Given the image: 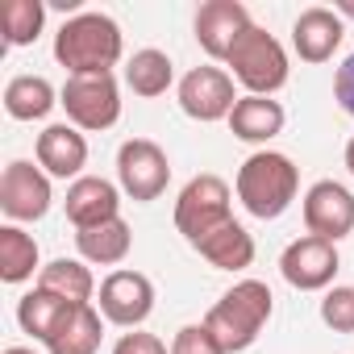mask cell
<instances>
[{
	"mask_svg": "<svg viewBox=\"0 0 354 354\" xmlns=\"http://www.w3.org/2000/svg\"><path fill=\"white\" fill-rule=\"evenodd\" d=\"M154 308V283L142 271H113L100 283V317L121 325V329H138Z\"/></svg>",
	"mask_w": 354,
	"mask_h": 354,
	"instance_id": "cell-12",
	"label": "cell"
},
{
	"mask_svg": "<svg viewBox=\"0 0 354 354\" xmlns=\"http://www.w3.org/2000/svg\"><path fill=\"white\" fill-rule=\"evenodd\" d=\"M67 221L75 230H92V225H104L113 217H121V201H117V188L100 175H80V180L67 188Z\"/></svg>",
	"mask_w": 354,
	"mask_h": 354,
	"instance_id": "cell-15",
	"label": "cell"
},
{
	"mask_svg": "<svg viewBox=\"0 0 354 354\" xmlns=\"http://www.w3.org/2000/svg\"><path fill=\"white\" fill-rule=\"evenodd\" d=\"M0 26H5L9 46H30L46 26V5L42 0H5L0 5Z\"/></svg>",
	"mask_w": 354,
	"mask_h": 354,
	"instance_id": "cell-26",
	"label": "cell"
},
{
	"mask_svg": "<svg viewBox=\"0 0 354 354\" xmlns=\"http://www.w3.org/2000/svg\"><path fill=\"white\" fill-rule=\"evenodd\" d=\"M333 13H337V17H350V21H354V0H337V5H333Z\"/></svg>",
	"mask_w": 354,
	"mask_h": 354,
	"instance_id": "cell-31",
	"label": "cell"
},
{
	"mask_svg": "<svg viewBox=\"0 0 354 354\" xmlns=\"http://www.w3.org/2000/svg\"><path fill=\"white\" fill-rule=\"evenodd\" d=\"M225 221H230V184L221 175H196V180H188L180 201H175V230L188 238V246H196L201 238H209Z\"/></svg>",
	"mask_w": 354,
	"mask_h": 354,
	"instance_id": "cell-5",
	"label": "cell"
},
{
	"mask_svg": "<svg viewBox=\"0 0 354 354\" xmlns=\"http://www.w3.org/2000/svg\"><path fill=\"white\" fill-rule=\"evenodd\" d=\"M34 271H38V242L26 230L5 225L0 230V279L26 283V279H34Z\"/></svg>",
	"mask_w": 354,
	"mask_h": 354,
	"instance_id": "cell-24",
	"label": "cell"
},
{
	"mask_svg": "<svg viewBox=\"0 0 354 354\" xmlns=\"http://www.w3.org/2000/svg\"><path fill=\"white\" fill-rule=\"evenodd\" d=\"M171 354H225L221 342L209 333V325H184L171 342Z\"/></svg>",
	"mask_w": 354,
	"mask_h": 354,
	"instance_id": "cell-28",
	"label": "cell"
},
{
	"mask_svg": "<svg viewBox=\"0 0 354 354\" xmlns=\"http://www.w3.org/2000/svg\"><path fill=\"white\" fill-rule=\"evenodd\" d=\"M321 321L333 333H354V288H329L321 300Z\"/></svg>",
	"mask_w": 354,
	"mask_h": 354,
	"instance_id": "cell-27",
	"label": "cell"
},
{
	"mask_svg": "<svg viewBox=\"0 0 354 354\" xmlns=\"http://www.w3.org/2000/svg\"><path fill=\"white\" fill-rule=\"evenodd\" d=\"M337 267H342L337 263V246L325 242V238H313V234L288 242V250L279 254V271H283V279L296 292H321V288H329L333 275H337Z\"/></svg>",
	"mask_w": 354,
	"mask_h": 354,
	"instance_id": "cell-10",
	"label": "cell"
},
{
	"mask_svg": "<svg viewBox=\"0 0 354 354\" xmlns=\"http://www.w3.org/2000/svg\"><path fill=\"white\" fill-rule=\"evenodd\" d=\"M271 308H275V296L263 279H242L234 283L205 317L209 333L221 342L225 354H242L259 342V333L267 329L271 321Z\"/></svg>",
	"mask_w": 354,
	"mask_h": 354,
	"instance_id": "cell-2",
	"label": "cell"
},
{
	"mask_svg": "<svg viewBox=\"0 0 354 354\" xmlns=\"http://www.w3.org/2000/svg\"><path fill=\"white\" fill-rule=\"evenodd\" d=\"M225 63L234 67V80L250 96H271V92H279L288 84V55L275 42V34H267L263 26H250L234 42V50H230Z\"/></svg>",
	"mask_w": 354,
	"mask_h": 354,
	"instance_id": "cell-4",
	"label": "cell"
},
{
	"mask_svg": "<svg viewBox=\"0 0 354 354\" xmlns=\"http://www.w3.org/2000/svg\"><path fill=\"white\" fill-rule=\"evenodd\" d=\"M117 180H121L129 201H142V205L158 201L167 192V184H171V162H167L162 146L150 142V138L121 142V150H117Z\"/></svg>",
	"mask_w": 354,
	"mask_h": 354,
	"instance_id": "cell-7",
	"label": "cell"
},
{
	"mask_svg": "<svg viewBox=\"0 0 354 354\" xmlns=\"http://www.w3.org/2000/svg\"><path fill=\"white\" fill-rule=\"evenodd\" d=\"M50 180L26 158H13L0 175V209L13 221H42L50 213Z\"/></svg>",
	"mask_w": 354,
	"mask_h": 354,
	"instance_id": "cell-8",
	"label": "cell"
},
{
	"mask_svg": "<svg viewBox=\"0 0 354 354\" xmlns=\"http://www.w3.org/2000/svg\"><path fill=\"white\" fill-rule=\"evenodd\" d=\"M171 80H175V67H171V59L162 55V50H138L129 63H125V84L133 88V96H162L167 88H171Z\"/></svg>",
	"mask_w": 354,
	"mask_h": 354,
	"instance_id": "cell-25",
	"label": "cell"
},
{
	"mask_svg": "<svg viewBox=\"0 0 354 354\" xmlns=\"http://www.w3.org/2000/svg\"><path fill=\"white\" fill-rule=\"evenodd\" d=\"M250 13L242 0H209L196 13V42L209 59H230L234 42L250 30Z\"/></svg>",
	"mask_w": 354,
	"mask_h": 354,
	"instance_id": "cell-13",
	"label": "cell"
},
{
	"mask_svg": "<svg viewBox=\"0 0 354 354\" xmlns=\"http://www.w3.org/2000/svg\"><path fill=\"white\" fill-rule=\"evenodd\" d=\"M75 246L84 254V263H96V267H117L129 246H133V234L121 217L104 221V225H92V230H75Z\"/></svg>",
	"mask_w": 354,
	"mask_h": 354,
	"instance_id": "cell-20",
	"label": "cell"
},
{
	"mask_svg": "<svg viewBox=\"0 0 354 354\" xmlns=\"http://www.w3.org/2000/svg\"><path fill=\"white\" fill-rule=\"evenodd\" d=\"M88 162V142L75 125L59 121V125H46L38 133V167H46V175L55 180H80V171Z\"/></svg>",
	"mask_w": 354,
	"mask_h": 354,
	"instance_id": "cell-16",
	"label": "cell"
},
{
	"mask_svg": "<svg viewBox=\"0 0 354 354\" xmlns=\"http://www.w3.org/2000/svg\"><path fill=\"white\" fill-rule=\"evenodd\" d=\"M346 167H350V175H354V138L346 142Z\"/></svg>",
	"mask_w": 354,
	"mask_h": 354,
	"instance_id": "cell-32",
	"label": "cell"
},
{
	"mask_svg": "<svg viewBox=\"0 0 354 354\" xmlns=\"http://www.w3.org/2000/svg\"><path fill=\"white\" fill-rule=\"evenodd\" d=\"M0 354H34L30 346H9V350H0Z\"/></svg>",
	"mask_w": 354,
	"mask_h": 354,
	"instance_id": "cell-33",
	"label": "cell"
},
{
	"mask_svg": "<svg viewBox=\"0 0 354 354\" xmlns=\"http://www.w3.org/2000/svg\"><path fill=\"white\" fill-rule=\"evenodd\" d=\"M100 337H104V325H100V313L92 304H71V313L59 321V329L50 333L46 350L50 354H96L100 350Z\"/></svg>",
	"mask_w": 354,
	"mask_h": 354,
	"instance_id": "cell-19",
	"label": "cell"
},
{
	"mask_svg": "<svg viewBox=\"0 0 354 354\" xmlns=\"http://www.w3.org/2000/svg\"><path fill=\"white\" fill-rule=\"evenodd\" d=\"M296 188H300V171L279 150H259L238 167V201L259 221L283 217L296 201Z\"/></svg>",
	"mask_w": 354,
	"mask_h": 354,
	"instance_id": "cell-3",
	"label": "cell"
},
{
	"mask_svg": "<svg viewBox=\"0 0 354 354\" xmlns=\"http://www.w3.org/2000/svg\"><path fill=\"white\" fill-rule=\"evenodd\" d=\"M342 38H346V21L325 5L304 9L292 21V46H296V55L304 63H329L333 50L342 46Z\"/></svg>",
	"mask_w": 354,
	"mask_h": 354,
	"instance_id": "cell-14",
	"label": "cell"
},
{
	"mask_svg": "<svg viewBox=\"0 0 354 354\" xmlns=\"http://www.w3.org/2000/svg\"><path fill=\"white\" fill-rule=\"evenodd\" d=\"M113 354H167V346L154 337V333H125L117 346H113Z\"/></svg>",
	"mask_w": 354,
	"mask_h": 354,
	"instance_id": "cell-29",
	"label": "cell"
},
{
	"mask_svg": "<svg viewBox=\"0 0 354 354\" xmlns=\"http://www.w3.org/2000/svg\"><path fill=\"white\" fill-rule=\"evenodd\" d=\"M55 104V88L42 75H13L5 84V113L13 121H42Z\"/></svg>",
	"mask_w": 354,
	"mask_h": 354,
	"instance_id": "cell-21",
	"label": "cell"
},
{
	"mask_svg": "<svg viewBox=\"0 0 354 354\" xmlns=\"http://www.w3.org/2000/svg\"><path fill=\"white\" fill-rule=\"evenodd\" d=\"M67 313H71V300H63V296H55V292H46V288L26 292L21 304H17V321H21V329H26L30 337H38L42 346L50 342V333L59 329V321H63Z\"/></svg>",
	"mask_w": 354,
	"mask_h": 354,
	"instance_id": "cell-22",
	"label": "cell"
},
{
	"mask_svg": "<svg viewBox=\"0 0 354 354\" xmlns=\"http://www.w3.org/2000/svg\"><path fill=\"white\" fill-rule=\"evenodd\" d=\"M304 225L313 238L337 246L346 234H354V192L342 188L337 180H317L304 192Z\"/></svg>",
	"mask_w": 354,
	"mask_h": 354,
	"instance_id": "cell-11",
	"label": "cell"
},
{
	"mask_svg": "<svg viewBox=\"0 0 354 354\" xmlns=\"http://www.w3.org/2000/svg\"><path fill=\"white\" fill-rule=\"evenodd\" d=\"M38 288H46V292H55L71 304H88L92 292H96V279L80 259H55L38 271Z\"/></svg>",
	"mask_w": 354,
	"mask_h": 354,
	"instance_id": "cell-23",
	"label": "cell"
},
{
	"mask_svg": "<svg viewBox=\"0 0 354 354\" xmlns=\"http://www.w3.org/2000/svg\"><path fill=\"white\" fill-rule=\"evenodd\" d=\"M121 50V26L109 13H75L55 34V59L71 75H104L109 67H117Z\"/></svg>",
	"mask_w": 354,
	"mask_h": 354,
	"instance_id": "cell-1",
	"label": "cell"
},
{
	"mask_svg": "<svg viewBox=\"0 0 354 354\" xmlns=\"http://www.w3.org/2000/svg\"><path fill=\"white\" fill-rule=\"evenodd\" d=\"M59 104L67 109V121L75 129H109L121 117V88L113 71L104 75H67Z\"/></svg>",
	"mask_w": 354,
	"mask_h": 354,
	"instance_id": "cell-6",
	"label": "cell"
},
{
	"mask_svg": "<svg viewBox=\"0 0 354 354\" xmlns=\"http://www.w3.org/2000/svg\"><path fill=\"white\" fill-rule=\"evenodd\" d=\"M283 104L271 96H242L230 113V129L238 142H271L275 133H283Z\"/></svg>",
	"mask_w": 354,
	"mask_h": 354,
	"instance_id": "cell-18",
	"label": "cell"
},
{
	"mask_svg": "<svg viewBox=\"0 0 354 354\" xmlns=\"http://www.w3.org/2000/svg\"><path fill=\"white\" fill-rule=\"evenodd\" d=\"M238 100L242 96H234V75L221 67H192L180 80V109L192 121H230Z\"/></svg>",
	"mask_w": 354,
	"mask_h": 354,
	"instance_id": "cell-9",
	"label": "cell"
},
{
	"mask_svg": "<svg viewBox=\"0 0 354 354\" xmlns=\"http://www.w3.org/2000/svg\"><path fill=\"white\" fill-rule=\"evenodd\" d=\"M333 96H337V104L354 117V55L337 67V75H333Z\"/></svg>",
	"mask_w": 354,
	"mask_h": 354,
	"instance_id": "cell-30",
	"label": "cell"
},
{
	"mask_svg": "<svg viewBox=\"0 0 354 354\" xmlns=\"http://www.w3.org/2000/svg\"><path fill=\"white\" fill-rule=\"evenodd\" d=\"M192 250H196L209 267H217V271H246V267L254 263V238H250L246 225H238L234 217H230L225 225H217L209 238H201Z\"/></svg>",
	"mask_w": 354,
	"mask_h": 354,
	"instance_id": "cell-17",
	"label": "cell"
}]
</instances>
